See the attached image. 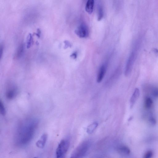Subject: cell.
<instances>
[{"label":"cell","mask_w":158,"mask_h":158,"mask_svg":"<svg viewBox=\"0 0 158 158\" xmlns=\"http://www.w3.org/2000/svg\"><path fill=\"white\" fill-rule=\"evenodd\" d=\"M39 121L37 118H29L21 121L16 129L14 136L16 144L23 146L31 141L38 128Z\"/></svg>","instance_id":"6da1fadb"},{"label":"cell","mask_w":158,"mask_h":158,"mask_svg":"<svg viewBox=\"0 0 158 158\" xmlns=\"http://www.w3.org/2000/svg\"><path fill=\"white\" fill-rule=\"evenodd\" d=\"M89 146L90 144L89 142H83L74 151L71 157L80 158L84 156L89 150Z\"/></svg>","instance_id":"7a4b0ae2"},{"label":"cell","mask_w":158,"mask_h":158,"mask_svg":"<svg viewBox=\"0 0 158 158\" xmlns=\"http://www.w3.org/2000/svg\"><path fill=\"white\" fill-rule=\"evenodd\" d=\"M69 146V142L67 139L61 140L57 148L56 155V157L61 158L64 157L67 152Z\"/></svg>","instance_id":"3957f363"},{"label":"cell","mask_w":158,"mask_h":158,"mask_svg":"<svg viewBox=\"0 0 158 158\" xmlns=\"http://www.w3.org/2000/svg\"><path fill=\"white\" fill-rule=\"evenodd\" d=\"M75 33L80 38H86L89 35V28L85 23H82L78 26L76 30Z\"/></svg>","instance_id":"277c9868"},{"label":"cell","mask_w":158,"mask_h":158,"mask_svg":"<svg viewBox=\"0 0 158 158\" xmlns=\"http://www.w3.org/2000/svg\"><path fill=\"white\" fill-rule=\"evenodd\" d=\"M18 91V89L16 86L13 85L8 86L5 91L6 98L10 100L14 99L16 97Z\"/></svg>","instance_id":"5b68a950"},{"label":"cell","mask_w":158,"mask_h":158,"mask_svg":"<svg viewBox=\"0 0 158 158\" xmlns=\"http://www.w3.org/2000/svg\"><path fill=\"white\" fill-rule=\"evenodd\" d=\"M136 54L134 52H131L129 56L126 64L125 74L126 76H128L132 71L133 65L135 59Z\"/></svg>","instance_id":"8992f818"},{"label":"cell","mask_w":158,"mask_h":158,"mask_svg":"<svg viewBox=\"0 0 158 158\" xmlns=\"http://www.w3.org/2000/svg\"><path fill=\"white\" fill-rule=\"evenodd\" d=\"M48 138V135L44 133L36 143L37 146L39 148H43L44 147Z\"/></svg>","instance_id":"52a82bcc"},{"label":"cell","mask_w":158,"mask_h":158,"mask_svg":"<svg viewBox=\"0 0 158 158\" xmlns=\"http://www.w3.org/2000/svg\"><path fill=\"white\" fill-rule=\"evenodd\" d=\"M140 94L139 90L138 88H136L130 100V106L132 108L138 99Z\"/></svg>","instance_id":"ba28073f"},{"label":"cell","mask_w":158,"mask_h":158,"mask_svg":"<svg viewBox=\"0 0 158 158\" xmlns=\"http://www.w3.org/2000/svg\"><path fill=\"white\" fill-rule=\"evenodd\" d=\"M106 72V68L104 65H103L100 68L97 77V82L100 83L101 82Z\"/></svg>","instance_id":"9c48e42d"},{"label":"cell","mask_w":158,"mask_h":158,"mask_svg":"<svg viewBox=\"0 0 158 158\" xmlns=\"http://www.w3.org/2000/svg\"><path fill=\"white\" fill-rule=\"evenodd\" d=\"M94 0H88L86 3L85 10L87 13L91 14L93 12L94 5Z\"/></svg>","instance_id":"30bf717a"},{"label":"cell","mask_w":158,"mask_h":158,"mask_svg":"<svg viewBox=\"0 0 158 158\" xmlns=\"http://www.w3.org/2000/svg\"><path fill=\"white\" fill-rule=\"evenodd\" d=\"M117 151L118 153L123 155H128L130 153L129 148L125 146H122L118 147Z\"/></svg>","instance_id":"8fae6325"},{"label":"cell","mask_w":158,"mask_h":158,"mask_svg":"<svg viewBox=\"0 0 158 158\" xmlns=\"http://www.w3.org/2000/svg\"><path fill=\"white\" fill-rule=\"evenodd\" d=\"M24 51V46L23 44H21L17 48L15 55V59H18L22 54Z\"/></svg>","instance_id":"7c38bea8"},{"label":"cell","mask_w":158,"mask_h":158,"mask_svg":"<svg viewBox=\"0 0 158 158\" xmlns=\"http://www.w3.org/2000/svg\"><path fill=\"white\" fill-rule=\"evenodd\" d=\"M98 124L97 123L94 122L91 124L88 127L87 129V132L89 134H91L93 133L94 130L97 127Z\"/></svg>","instance_id":"4fadbf2b"},{"label":"cell","mask_w":158,"mask_h":158,"mask_svg":"<svg viewBox=\"0 0 158 158\" xmlns=\"http://www.w3.org/2000/svg\"><path fill=\"white\" fill-rule=\"evenodd\" d=\"M153 100L150 98H147L145 100L144 106L146 109H151L153 105Z\"/></svg>","instance_id":"5bb4252c"},{"label":"cell","mask_w":158,"mask_h":158,"mask_svg":"<svg viewBox=\"0 0 158 158\" xmlns=\"http://www.w3.org/2000/svg\"><path fill=\"white\" fill-rule=\"evenodd\" d=\"M104 12L102 7L99 6L98 8V20L100 21L103 18Z\"/></svg>","instance_id":"9a60e30c"},{"label":"cell","mask_w":158,"mask_h":158,"mask_svg":"<svg viewBox=\"0 0 158 158\" xmlns=\"http://www.w3.org/2000/svg\"><path fill=\"white\" fill-rule=\"evenodd\" d=\"M0 112H1V114L3 116H4L6 114V109L3 102L1 100H0Z\"/></svg>","instance_id":"2e32d148"},{"label":"cell","mask_w":158,"mask_h":158,"mask_svg":"<svg viewBox=\"0 0 158 158\" xmlns=\"http://www.w3.org/2000/svg\"><path fill=\"white\" fill-rule=\"evenodd\" d=\"M153 155V152L151 151H148L146 152L144 155V158H151Z\"/></svg>","instance_id":"e0dca14e"},{"label":"cell","mask_w":158,"mask_h":158,"mask_svg":"<svg viewBox=\"0 0 158 158\" xmlns=\"http://www.w3.org/2000/svg\"><path fill=\"white\" fill-rule=\"evenodd\" d=\"M152 94L154 97H158V89H153L152 91Z\"/></svg>","instance_id":"ac0fdd59"},{"label":"cell","mask_w":158,"mask_h":158,"mask_svg":"<svg viewBox=\"0 0 158 158\" xmlns=\"http://www.w3.org/2000/svg\"><path fill=\"white\" fill-rule=\"evenodd\" d=\"M149 122L153 125H155L156 123V121L155 118L153 117H151L149 119Z\"/></svg>","instance_id":"d6986e66"},{"label":"cell","mask_w":158,"mask_h":158,"mask_svg":"<svg viewBox=\"0 0 158 158\" xmlns=\"http://www.w3.org/2000/svg\"><path fill=\"white\" fill-rule=\"evenodd\" d=\"M153 51L155 54L157 56H158V50L156 48H153Z\"/></svg>","instance_id":"ffe728a7"},{"label":"cell","mask_w":158,"mask_h":158,"mask_svg":"<svg viewBox=\"0 0 158 158\" xmlns=\"http://www.w3.org/2000/svg\"><path fill=\"white\" fill-rule=\"evenodd\" d=\"M71 56L72 57V58L75 59L77 58V54L76 52H74V53Z\"/></svg>","instance_id":"44dd1931"}]
</instances>
